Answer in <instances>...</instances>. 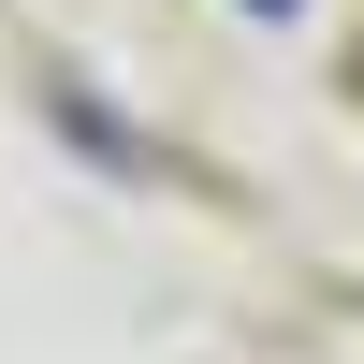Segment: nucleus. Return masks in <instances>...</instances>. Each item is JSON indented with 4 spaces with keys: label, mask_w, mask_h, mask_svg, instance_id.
<instances>
[{
    "label": "nucleus",
    "mask_w": 364,
    "mask_h": 364,
    "mask_svg": "<svg viewBox=\"0 0 364 364\" xmlns=\"http://www.w3.org/2000/svg\"><path fill=\"white\" fill-rule=\"evenodd\" d=\"M248 15H291V0H248Z\"/></svg>",
    "instance_id": "nucleus-1"
}]
</instances>
